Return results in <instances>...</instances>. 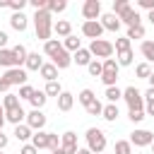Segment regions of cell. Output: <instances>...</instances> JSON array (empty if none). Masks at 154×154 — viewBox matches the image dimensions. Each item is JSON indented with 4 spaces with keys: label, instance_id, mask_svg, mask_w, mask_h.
Here are the masks:
<instances>
[{
    "label": "cell",
    "instance_id": "1",
    "mask_svg": "<svg viewBox=\"0 0 154 154\" xmlns=\"http://www.w3.org/2000/svg\"><path fill=\"white\" fill-rule=\"evenodd\" d=\"M34 31H36V38L38 41H51V34H53V14L48 12V10H38V12H34Z\"/></svg>",
    "mask_w": 154,
    "mask_h": 154
},
{
    "label": "cell",
    "instance_id": "2",
    "mask_svg": "<svg viewBox=\"0 0 154 154\" xmlns=\"http://www.w3.org/2000/svg\"><path fill=\"white\" fill-rule=\"evenodd\" d=\"M84 137H87V149H89L91 154H103L108 140H106V132H103L101 128H89Z\"/></svg>",
    "mask_w": 154,
    "mask_h": 154
},
{
    "label": "cell",
    "instance_id": "3",
    "mask_svg": "<svg viewBox=\"0 0 154 154\" xmlns=\"http://www.w3.org/2000/svg\"><path fill=\"white\" fill-rule=\"evenodd\" d=\"M113 51H116V46H113L108 38H96V41L89 43V53L96 55V58H101V60H108V58L113 55Z\"/></svg>",
    "mask_w": 154,
    "mask_h": 154
},
{
    "label": "cell",
    "instance_id": "4",
    "mask_svg": "<svg viewBox=\"0 0 154 154\" xmlns=\"http://www.w3.org/2000/svg\"><path fill=\"white\" fill-rule=\"evenodd\" d=\"M123 101L128 103V111H140L144 108V94L135 87H125L123 89Z\"/></svg>",
    "mask_w": 154,
    "mask_h": 154
},
{
    "label": "cell",
    "instance_id": "5",
    "mask_svg": "<svg viewBox=\"0 0 154 154\" xmlns=\"http://www.w3.org/2000/svg\"><path fill=\"white\" fill-rule=\"evenodd\" d=\"M118 70H120V65H118V60H116V58H108V60H103L101 82L106 84V89H108V87H116V79H118Z\"/></svg>",
    "mask_w": 154,
    "mask_h": 154
},
{
    "label": "cell",
    "instance_id": "6",
    "mask_svg": "<svg viewBox=\"0 0 154 154\" xmlns=\"http://www.w3.org/2000/svg\"><path fill=\"white\" fill-rule=\"evenodd\" d=\"M152 142H154V132H149L144 128H137V130L130 132V144L132 147H152Z\"/></svg>",
    "mask_w": 154,
    "mask_h": 154
},
{
    "label": "cell",
    "instance_id": "7",
    "mask_svg": "<svg viewBox=\"0 0 154 154\" xmlns=\"http://www.w3.org/2000/svg\"><path fill=\"white\" fill-rule=\"evenodd\" d=\"M82 17H84V22H96V19H101V0H84V5H82Z\"/></svg>",
    "mask_w": 154,
    "mask_h": 154
},
{
    "label": "cell",
    "instance_id": "8",
    "mask_svg": "<svg viewBox=\"0 0 154 154\" xmlns=\"http://www.w3.org/2000/svg\"><path fill=\"white\" fill-rule=\"evenodd\" d=\"M12 87L17 84V87H24L26 84V79H29V75H26V70L24 67H10V70H5V75H2Z\"/></svg>",
    "mask_w": 154,
    "mask_h": 154
},
{
    "label": "cell",
    "instance_id": "9",
    "mask_svg": "<svg viewBox=\"0 0 154 154\" xmlns=\"http://www.w3.org/2000/svg\"><path fill=\"white\" fill-rule=\"evenodd\" d=\"M46 113L43 111H36V108H31L29 113H26V125L34 130V132H38V130H43L46 128Z\"/></svg>",
    "mask_w": 154,
    "mask_h": 154
},
{
    "label": "cell",
    "instance_id": "10",
    "mask_svg": "<svg viewBox=\"0 0 154 154\" xmlns=\"http://www.w3.org/2000/svg\"><path fill=\"white\" fill-rule=\"evenodd\" d=\"M118 17H120V24H128V29H130V26H140V24H142V17H140V12H137L132 5H130L128 10H123Z\"/></svg>",
    "mask_w": 154,
    "mask_h": 154
},
{
    "label": "cell",
    "instance_id": "11",
    "mask_svg": "<svg viewBox=\"0 0 154 154\" xmlns=\"http://www.w3.org/2000/svg\"><path fill=\"white\" fill-rule=\"evenodd\" d=\"M82 34H84L87 38L96 41V38H101L103 26H101V22H99V19H96V22H82Z\"/></svg>",
    "mask_w": 154,
    "mask_h": 154
},
{
    "label": "cell",
    "instance_id": "12",
    "mask_svg": "<svg viewBox=\"0 0 154 154\" xmlns=\"http://www.w3.org/2000/svg\"><path fill=\"white\" fill-rule=\"evenodd\" d=\"M51 63H53L58 70H67V67L72 65V53H70V51H65V48H60V51L51 58Z\"/></svg>",
    "mask_w": 154,
    "mask_h": 154
},
{
    "label": "cell",
    "instance_id": "13",
    "mask_svg": "<svg viewBox=\"0 0 154 154\" xmlns=\"http://www.w3.org/2000/svg\"><path fill=\"white\" fill-rule=\"evenodd\" d=\"M60 147L67 152V154H77V135L72 132V130H67V132H63L60 135Z\"/></svg>",
    "mask_w": 154,
    "mask_h": 154
},
{
    "label": "cell",
    "instance_id": "14",
    "mask_svg": "<svg viewBox=\"0 0 154 154\" xmlns=\"http://www.w3.org/2000/svg\"><path fill=\"white\" fill-rule=\"evenodd\" d=\"M5 120H7V123H12V125L17 128V125L26 123V111H24L22 106H17V108H10V111H5Z\"/></svg>",
    "mask_w": 154,
    "mask_h": 154
},
{
    "label": "cell",
    "instance_id": "15",
    "mask_svg": "<svg viewBox=\"0 0 154 154\" xmlns=\"http://www.w3.org/2000/svg\"><path fill=\"white\" fill-rule=\"evenodd\" d=\"M101 26H103V31H118L120 29V17H116L113 12H106V14H101Z\"/></svg>",
    "mask_w": 154,
    "mask_h": 154
},
{
    "label": "cell",
    "instance_id": "16",
    "mask_svg": "<svg viewBox=\"0 0 154 154\" xmlns=\"http://www.w3.org/2000/svg\"><path fill=\"white\" fill-rule=\"evenodd\" d=\"M10 26H12L14 31H26V26H29V17H26L24 12H12V17H10Z\"/></svg>",
    "mask_w": 154,
    "mask_h": 154
},
{
    "label": "cell",
    "instance_id": "17",
    "mask_svg": "<svg viewBox=\"0 0 154 154\" xmlns=\"http://www.w3.org/2000/svg\"><path fill=\"white\" fill-rule=\"evenodd\" d=\"M91 60H94V55H91L89 48H84V46H82L77 53H72V63H77V65H82V67H87Z\"/></svg>",
    "mask_w": 154,
    "mask_h": 154
},
{
    "label": "cell",
    "instance_id": "18",
    "mask_svg": "<svg viewBox=\"0 0 154 154\" xmlns=\"http://www.w3.org/2000/svg\"><path fill=\"white\" fill-rule=\"evenodd\" d=\"M72 106H75V94H70V91H63V94L58 96V111L67 113V111H72Z\"/></svg>",
    "mask_w": 154,
    "mask_h": 154
},
{
    "label": "cell",
    "instance_id": "19",
    "mask_svg": "<svg viewBox=\"0 0 154 154\" xmlns=\"http://www.w3.org/2000/svg\"><path fill=\"white\" fill-rule=\"evenodd\" d=\"M12 135H14L19 142H24V144H26V142H31V137H34V130H31L26 123H22V125H17V128H14V132H12Z\"/></svg>",
    "mask_w": 154,
    "mask_h": 154
},
{
    "label": "cell",
    "instance_id": "20",
    "mask_svg": "<svg viewBox=\"0 0 154 154\" xmlns=\"http://www.w3.org/2000/svg\"><path fill=\"white\" fill-rule=\"evenodd\" d=\"M53 31H55L60 38H67V36H72V24H70L67 19H58V22L53 24Z\"/></svg>",
    "mask_w": 154,
    "mask_h": 154
},
{
    "label": "cell",
    "instance_id": "21",
    "mask_svg": "<svg viewBox=\"0 0 154 154\" xmlns=\"http://www.w3.org/2000/svg\"><path fill=\"white\" fill-rule=\"evenodd\" d=\"M12 55H14V67H22L26 63V58H29V51L22 43H17V46H12Z\"/></svg>",
    "mask_w": 154,
    "mask_h": 154
},
{
    "label": "cell",
    "instance_id": "22",
    "mask_svg": "<svg viewBox=\"0 0 154 154\" xmlns=\"http://www.w3.org/2000/svg\"><path fill=\"white\" fill-rule=\"evenodd\" d=\"M38 75L46 79V82H58V67L53 63H43V67L38 70Z\"/></svg>",
    "mask_w": 154,
    "mask_h": 154
},
{
    "label": "cell",
    "instance_id": "23",
    "mask_svg": "<svg viewBox=\"0 0 154 154\" xmlns=\"http://www.w3.org/2000/svg\"><path fill=\"white\" fill-rule=\"evenodd\" d=\"M41 67H43V58H41L38 53H29V58H26V63H24V70L38 72Z\"/></svg>",
    "mask_w": 154,
    "mask_h": 154
},
{
    "label": "cell",
    "instance_id": "24",
    "mask_svg": "<svg viewBox=\"0 0 154 154\" xmlns=\"http://www.w3.org/2000/svg\"><path fill=\"white\" fill-rule=\"evenodd\" d=\"M118 116H120V111H118V103H106V106H103V113H101V118H103V120H108V123H116V120H118Z\"/></svg>",
    "mask_w": 154,
    "mask_h": 154
},
{
    "label": "cell",
    "instance_id": "25",
    "mask_svg": "<svg viewBox=\"0 0 154 154\" xmlns=\"http://www.w3.org/2000/svg\"><path fill=\"white\" fill-rule=\"evenodd\" d=\"M31 144H34L36 149H48V132H46V130H38V132H34V137H31Z\"/></svg>",
    "mask_w": 154,
    "mask_h": 154
},
{
    "label": "cell",
    "instance_id": "26",
    "mask_svg": "<svg viewBox=\"0 0 154 154\" xmlns=\"http://www.w3.org/2000/svg\"><path fill=\"white\" fill-rule=\"evenodd\" d=\"M63 48H65V51H70V53H77V51L82 48V38H77V36L72 34V36L63 38Z\"/></svg>",
    "mask_w": 154,
    "mask_h": 154
},
{
    "label": "cell",
    "instance_id": "27",
    "mask_svg": "<svg viewBox=\"0 0 154 154\" xmlns=\"http://www.w3.org/2000/svg\"><path fill=\"white\" fill-rule=\"evenodd\" d=\"M46 101H48V96H46V91H41V89H36V91H34V96H31V108H36V111H43V106H46Z\"/></svg>",
    "mask_w": 154,
    "mask_h": 154
},
{
    "label": "cell",
    "instance_id": "28",
    "mask_svg": "<svg viewBox=\"0 0 154 154\" xmlns=\"http://www.w3.org/2000/svg\"><path fill=\"white\" fill-rule=\"evenodd\" d=\"M0 67H5V70L14 67V55H12V48H2V51H0Z\"/></svg>",
    "mask_w": 154,
    "mask_h": 154
},
{
    "label": "cell",
    "instance_id": "29",
    "mask_svg": "<svg viewBox=\"0 0 154 154\" xmlns=\"http://www.w3.org/2000/svg\"><path fill=\"white\" fill-rule=\"evenodd\" d=\"M140 53L144 55V63H154V41H142Z\"/></svg>",
    "mask_w": 154,
    "mask_h": 154
},
{
    "label": "cell",
    "instance_id": "30",
    "mask_svg": "<svg viewBox=\"0 0 154 154\" xmlns=\"http://www.w3.org/2000/svg\"><path fill=\"white\" fill-rule=\"evenodd\" d=\"M60 48H63V41H58V38H51V41H46V43H43V53H46L48 58H53Z\"/></svg>",
    "mask_w": 154,
    "mask_h": 154
},
{
    "label": "cell",
    "instance_id": "31",
    "mask_svg": "<svg viewBox=\"0 0 154 154\" xmlns=\"http://www.w3.org/2000/svg\"><path fill=\"white\" fill-rule=\"evenodd\" d=\"M103 96H106V101H108V103H118V101L123 99V89H118V87H108Z\"/></svg>",
    "mask_w": 154,
    "mask_h": 154
},
{
    "label": "cell",
    "instance_id": "32",
    "mask_svg": "<svg viewBox=\"0 0 154 154\" xmlns=\"http://www.w3.org/2000/svg\"><path fill=\"white\" fill-rule=\"evenodd\" d=\"M77 101H79V103H82V106L87 108V106H89L91 101H96V94H94L91 89H82V91L77 94Z\"/></svg>",
    "mask_w": 154,
    "mask_h": 154
},
{
    "label": "cell",
    "instance_id": "33",
    "mask_svg": "<svg viewBox=\"0 0 154 154\" xmlns=\"http://www.w3.org/2000/svg\"><path fill=\"white\" fill-rule=\"evenodd\" d=\"M19 101H22V99H19L17 94H12V91L2 96V106H5V111H10V108H17V106H22Z\"/></svg>",
    "mask_w": 154,
    "mask_h": 154
},
{
    "label": "cell",
    "instance_id": "34",
    "mask_svg": "<svg viewBox=\"0 0 154 154\" xmlns=\"http://www.w3.org/2000/svg\"><path fill=\"white\" fill-rule=\"evenodd\" d=\"M113 154H132L130 140H118V142L113 144Z\"/></svg>",
    "mask_w": 154,
    "mask_h": 154
},
{
    "label": "cell",
    "instance_id": "35",
    "mask_svg": "<svg viewBox=\"0 0 154 154\" xmlns=\"http://www.w3.org/2000/svg\"><path fill=\"white\" fill-rule=\"evenodd\" d=\"M116 53H125V51H132V41L128 38V36H120V38H116Z\"/></svg>",
    "mask_w": 154,
    "mask_h": 154
},
{
    "label": "cell",
    "instance_id": "36",
    "mask_svg": "<svg viewBox=\"0 0 154 154\" xmlns=\"http://www.w3.org/2000/svg\"><path fill=\"white\" fill-rule=\"evenodd\" d=\"M87 72L91 75V77H101V72H103V60H91L89 65H87Z\"/></svg>",
    "mask_w": 154,
    "mask_h": 154
},
{
    "label": "cell",
    "instance_id": "37",
    "mask_svg": "<svg viewBox=\"0 0 154 154\" xmlns=\"http://www.w3.org/2000/svg\"><path fill=\"white\" fill-rule=\"evenodd\" d=\"M152 72H154V70H152V65H149V63H140V65L135 67V75H137L140 79H149V77H152Z\"/></svg>",
    "mask_w": 154,
    "mask_h": 154
},
{
    "label": "cell",
    "instance_id": "38",
    "mask_svg": "<svg viewBox=\"0 0 154 154\" xmlns=\"http://www.w3.org/2000/svg\"><path fill=\"white\" fill-rule=\"evenodd\" d=\"M43 91H46V96H55V99H58L65 89L60 87V82H46V89H43Z\"/></svg>",
    "mask_w": 154,
    "mask_h": 154
},
{
    "label": "cell",
    "instance_id": "39",
    "mask_svg": "<svg viewBox=\"0 0 154 154\" xmlns=\"http://www.w3.org/2000/svg\"><path fill=\"white\" fill-rule=\"evenodd\" d=\"M51 14H55V12H65L67 10V2L65 0H48V7H46Z\"/></svg>",
    "mask_w": 154,
    "mask_h": 154
},
{
    "label": "cell",
    "instance_id": "40",
    "mask_svg": "<svg viewBox=\"0 0 154 154\" xmlns=\"http://www.w3.org/2000/svg\"><path fill=\"white\" fill-rule=\"evenodd\" d=\"M84 111H87L89 116H101V113H103V103H101V101L96 99V101H91V103H89V106H87Z\"/></svg>",
    "mask_w": 154,
    "mask_h": 154
},
{
    "label": "cell",
    "instance_id": "41",
    "mask_svg": "<svg viewBox=\"0 0 154 154\" xmlns=\"http://www.w3.org/2000/svg\"><path fill=\"white\" fill-rule=\"evenodd\" d=\"M125 36H128L130 41H132V38H144V26H142V24H140V26H130Z\"/></svg>",
    "mask_w": 154,
    "mask_h": 154
},
{
    "label": "cell",
    "instance_id": "42",
    "mask_svg": "<svg viewBox=\"0 0 154 154\" xmlns=\"http://www.w3.org/2000/svg\"><path fill=\"white\" fill-rule=\"evenodd\" d=\"M132 51H125V53H118V65L120 67H128V65H132Z\"/></svg>",
    "mask_w": 154,
    "mask_h": 154
},
{
    "label": "cell",
    "instance_id": "43",
    "mask_svg": "<svg viewBox=\"0 0 154 154\" xmlns=\"http://www.w3.org/2000/svg\"><path fill=\"white\" fill-rule=\"evenodd\" d=\"M128 118H130V123H142L144 118H147V113H144V108H140V111H128Z\"/></svg>",
    "mask_w": 154,
    "mask_h": 154
},
{
    "label": "cell",
    "instance_id": "44",
    "mask_svg": "<svg viewBox=\"0 0 154 154\" xmlns=\"http://www.w3.org/2000/svg\"><path fill=\"white\" fill-rule=\"evenodd\" d=\"M34 91H36V89H34L31 84H24V87H19V94H17V96H19V99H26V101H31Z\"/></svg>",
    "mask_w": 154,
    "mask_h": 154
},
{
    "label": "cell",
    "instance_id": "45",
    "mask_svg": "<svg viewBox=\"0 0 154 154\" xmlns=\"http://www.w3.org/2000/svg\"><path fill=\"white\" fill-rule=\"evenodd\" d=\"M48 149H51V152L60 149V135H55V132H48Z\"/></svg>",
    "mask_w": 154,
    "mask_h": 154
},
{
    "label": "cell",
    "instance_id": "46",
    "mask_svg": "<svg viewBox=\"0 0 154 154\" xmlns=\"http://www.w3.org/2000/svg\"><path fill=\"white\" fill-rule=\"evenodd\" d=\"M128 7H130L128 0H113V14H116V17H118L123 10H128Z\"/></svg>",
    "mask_w": 154,
    "mask_h": 154
},
{
    "label": "cell",
    "instance_id": "47",
    "mask_svg": "<svg viewBox=\"0 0 154 154\" xmlns=\"http://www.w3.org/2000/svg\"><path fill=\"white\" fill-rule=\"evenodd\" d=\"M26 7V0H10V10L12 12H22Z\"/></svg>",
    "mask_w": 154,
    "mask_h": 154
},
{
    "label": "cell",
    "instance_id": "48",
    "mask_svg": "<svg viewBox=\"0 0 154 154\" xmlns=\"http://www.w3.org/2000/svg\"><path fill=\"white\" fill-rule=\"evenodd\" d=\"M19 154H38V149H36L31 142H26V144H22V147H19Z\"/></svg>",
    "mask_w": 154,
    "mask_h": 154
},
{
    "label": "cell",
    "instance_id": "49",
    "mask_svg": "<svg viewBox=\"0 0 154 154\" xmlns=\"http://www.w3.org/2000/svg\"><path fill=\"white\" fill-rule=\"evenodd\" d=\"M144 113L149 118H154V99H144Z\"/></svg>",
    "mask_w": 154,
    "mask_h": 154
},
{
    "label": "cell",
    "instance_id": "50",
    "mask_svg": "<svg viewBox=\"0 0 154 154\" xmlns=\"http://www.w3.org/2000/svg\"><path fill=\"white\" fill-rule=\"evenodd\" d=\"M137 5L147 12H154V0H137Z\"/></svg>",
    "mask_w": 154,
    "mask_h": 154
},
{
    "label": "cell",
    "instance_id": "51",
    "mask_svg": "<svg viewBox=\"0 0 154 154\" xmlns=\"http://www.w3.org/2000/svg\"><path fill=\"white\" fill-rule=\"evenodd\" d=\"M10 89H12V84L5 77H0V94H10Z\"/></svg>",
    "mask_w": 154,
    "mask_h": 154
},
{
    "label": "cell",
    "instance_id": "52",
    "mask_svg": "<svg viewBox=\"0 0 154 154\" xmlns=\"http://www.w3.org/2000/svg\"><path fill=\"white\" fill-rule=\"evenodd\" d=\"M7 41H10V36H7L5 31H0V51H2V48H7Z\"/></svg>",
    "mask_w": 154,
    "mask_h": 154
},
{
    "label": "cell",
    "instance_id": "53",
    "mask_svg": "<svg viewBox=\"0 0 154 154\" xmlns=\"http://www.w3.org/2000/svg\"><path fill=\"white\" fill-rule=\"evenodd\" d=\"M7 142H10V137H7V135H5L2 130H0V152H2L5 147H7Z\"/></svg>",
    "mask_w": 154,
    "mask_h": 154
},
{
    "label": "cell",
    "instance_id": "54",
    "mask_svg": "<svg viewBox=\"0 0 154 154\" xmlns=\"http://www.w3.org/2000/svg\"><path fill=\"white\" fill-rule=\"evenodd\" d=\"M144 99H154V89H152V87L144 91Z\"/></svg>",
    "mask_w": 154,
    "mask_h": 154
},
{
    "label": "cell",
    "instance_id": "55",
    "mask_svg": "<svg viewBox=\"0 0 154 154\" xmlns=\"http://www.w3.org/2000/svg\"><path fill=\"white\" fill-rule=\"evenodd\" d=\"M77 154H91V152H89L87 147H79V149H77Z\"/></svg>",
    "mask_w": 154,
    "mask_h": 154
},
{
    "label": "cell",
    "instance_id": "56",
    "mask_svg": "<svg viewBox=\"0 0 154 154\" xmlns=\"http://www.w3.org/2000/svg\"><path fill=\"white\" fill-rule=\"evenodd\" d=\"M2 7H10V0H0V10Z\"/></svg>",
    "mask_w": 154,
    "mask_h": 154
},
{
    "label": "cell",
    "instance_id": "57",
    "mask_svg": "<svg viewBox=\"0 0 154 154\" xmlns=\"http://www.w3.org/2000/svg\"><path fill=\"white\" fill-rule=\"evenodd\" d=\"M2 118H5V106L0 103V120H2Z\"/></svg>",
    "mask_w": 154,
    "mask_h": 154
},
{
    "label": "cell",
    "instance_id": "58",
    "mask_svg": "<svg viewBox=\"0 0 154 154\" xmlns=\"http://www.w3.org/2000/svg\"><path fill=\"white\" fill-rule=\"evenodd\" d=\"M51 154H67V152H65V149L60 147V149H55V152H51Z\"/></svg>",
    "mask_w": 154,
    "mask_h": 154
},
{
    "label": "cell",
    "instance_id": "59",
    "mask_svg": "<svg viewBox=\"0 0 154 154\" xmlns=\"http://www.w3.org/2000/svg\"><path fill=\"white\" fill-rule=\"evenodd\" d=\"M149 87L154 89V72H152V77H149Z\"/></svg>",
    "mask_w": 154,
    "mask_h": 154
},
{
    "label": "cell",
    "instance_id": "60",
    "mask_svg": "<svg viewBox=\"0 0 154 154\" xmlns=\"http://www.w3.org/2000/svg\"><path fill=\"white\" fill-rule=\"evenodd\" d=\"M147 19H149V22L154 24V12H149V14H147Z\"/></svg>",
    "mask_w": 154,
    "mask_h": 154
},
{
    "label": "cell",
    "instance_id": "61",
    "mask_svg": "<svg viewBox=\"0 0 154 154\" xmlns=\"http://www.w3.org/2000/svg\"><path fill=\"white\" fill-rule=\"evenodd\" d=\"M152 152H154V142H152Z\"/></svg>",
    "mask_w": 154,
    "mask_h": 154
},
{
    "label": "cell",
    "instance_id": "62",
    "mask_svg": "<svg viewBox=\"0 0 154 154\" xmlns=\"http://www.w3.org/2000/svg\"><path fill=\"white\" fill-rule=\"evenodd\" d=\"M0 154H2V152H0Z\"/></svg>",
    "mask_w": 154,
    "mask_h": 154
}]
</instances>
